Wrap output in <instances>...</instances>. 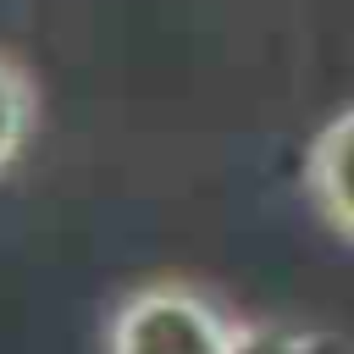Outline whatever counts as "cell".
<instances>
[{"instance_id":"1","label":"cell","mask_w":354,"mask_h":354,"mask_svg":"<svg viewBox=\"0 0 354 354\" xmlns=\"http://www.w3.org/2000/svg\"><path fill=\"white\" fill-rule=\"evenodd\" d=\"M238 310L194 277H149L127 288L100 332V354H227Z\"/></svg>"},{"instance_id":"2","label":"cell","mask_w":354,"mask_h":354,"mask_svg":"<svg viewBox=\"0 0 354 354\" xmlns=\"http://www.w3.org/2000/svg\"><path fill=\"white\" fill-rule=\"evenodd\" d=\"M304 194L315 216L343 243H354V105L332 111L304 144Z\"/></svg>"},{"instance_id":"3","label":"cell","mask_w":354,"mask_h":354,"mask_svg":"<svg viewBox=\"0 0 354 354\" xmlns=\"http://www.w3.org/2000/svg\"><path fill=\"white\" fill-rule=\"evenodd\" d=\"M227 354H348V337L299 315H243Z\"/></svg>"},{"instance_id":"4","label":"cell","mask_w":354,"mask_h":354,"mask_svg":"<svg viewBox=\"0 0 354 354\" xmlns=\"http://www.w3.org/2000/svg\"><path fill=\"white\" fill-rule=\"evenodd\" d=\"M33 127H39V83L11 50H0V177L28 155Z\"/></svg>"}]
</instances>
